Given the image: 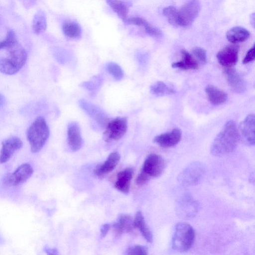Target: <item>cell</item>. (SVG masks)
<instances>
[{
  "mask_svg": "<svg viewBox=\"0 0 255 255\" xmlns=\"http://www.w3.org/2000/svg\"><path fill=\"white\" fill-rule=\"evenodd\" d=\"M109 73L117 80L120 81L124 77V72L118 64L110 62L107 66Z\"/></svg>",
  "mask_w": 255,
  "mask_h": 255,
  "instance_id": "f546056e",
  "label": "cell"
},
{
  "mask_svg": "<svg viewBox=\"0 0 255 255\" xmlns=\"http://www.w3.org/2000/svg\"><path fill=\"white\" fill-rule=\"evenodd\" d=\"M205 92L209 101L214 105L224 103L228 98L227 94L213 85H208Z\"/></svg>",
  "mask_w": 255,
  "mask_h": 255,
  "instance_id": "cb8c5ba5",
  "label": "cell"
},
{
  "mask_svg": "<svg viewBox=\"0 0 255 255\" xmlns=\"http://www.w3.org/2000/svg\"><path fill=\"white\" fill-rule=\"evenodd\" d=\"M200 8L199 0H190L179 9L173 6H167L163 9V13L171 24L186 27L196 19Z\"/></svg>",
  "mask_w": 255,
  "mask_h": 255,
  "instance_id": "7a4b0ae2",
  "label": "cell"
},
{
  "mask_svg": "<svg viewBox=\"0 0 255 255\" xmlns=\"http://www.w3.org/2000/svg\"><path fill=\"white\" fill-rule=\"evenodd\" d=\"M128 255H146L148 254V249L142 245H135L129 247L125 252Z\"/></svg>",
  "mask_w": 255,
  "mask_h": 255,
  "instance_id": "1f68e13d",
  "label": "cell"
},
{
  "mask_svg": "<svg viewBox=\"0 0 255 255\" xmlns=\"http://www.w3.org/2000/svg\"><path fill=\"white\" fill-rule=\"evenodd\" d=\"M165 167V163L163 158L159 155L152 153L145 159L140 172L150 180L151 178H156L161 175Z\"/></svg>",
  "mask_w": 255,
  "mask_h": 255,
  "instance_id": "9c48e42d",
  "label": "cell"
},
{
  "mask_svg": "<svg viewBox=\"0 0 255 255\" xmlns=\"http://www.w3.org/2000/svg\"><path fill=\"white\" fill-rule=\"evenodd\" d=\"M199 210V204L192 197L185 195L180 199L176 206V212L179 217L189 219L193 218Z\"/></svg>",
  "mask_w": 255,
  "mask_h": 255,
  "instance_id": "30bf717a",
  "label": "cell"
},
{
  "mask_svg": "<svg viewBox=\"0 0 255 255\" xmlns=\"http://www.w3.org/2000/svg\"><path fill=\"white\" fill-rule=\"evenodd\" d=\"M4 103V98L2 95L0 94V107L2 106Z\"/></svg>",
  "mask_w": 255,
  "mask_h": 255,
  "instance_id": "8d00e7d4",
  "label": "cell"
},
{
  "mask_svg": "<svg viewBox=\"0 0 255 255\" xmlns=\"http://www.w3.org/2000/svg\"><path fill=\"white\" fill-rule=\"evenodd\" d=\"M182 132L178 128L156 136L153 142L163 147H170L176 145L181 140Z\"/></svg>",
  "mask_w": 255,
  "mask_h": 255,
  "instance_id": "9a60e30c",
  "label": "cell"
},
{
  "mask_svg": "<svg viewBox=\"0 0 255 255\" xmlns=\"http://www.w3.org/2000/svg\"><path fill=\"white\" fill-rule=\"evenodd\" d=\"M79 104L87 115L100 125L106 126L108 123V117L99 107L83 99L79 101Z\"/></svg>",
  "mask_w": 255,
  "mask_h": 255,
  "instance_id": "4fadbf2b",
  "label": "cell"
},
{
  "mask_svg": "<svg viewBox=\"0 0 255 255\" xmlns=\"http://www.w3.org/2000/svg\"><path fill=\"white\" fill-rule=\"evenodd\" d=\"M134 228L139 230L140 233L146 241L152 243L153 236L151 231L145 223L144 218L142 212L140 211L137 212L133 220Z\"/></svg>",
  "mask_w": 255,
  "mask_h": 255,
  "instance_id": "d4e9b609",
  "label": "cell"
},
{
  "mask_svg": "<svg viewBox=\"0 0 255 255\" xmlns=\"http://www.w3.org/2000/svg\"><path fill=\"white\" fill-rule=\"evenodd\" d=\"M130 25L142 26L149 35L158 37L162 35V32L158 28L151 25L145 19L140 17L128 18L125 22Z\"/></svg>",
  "mask_w": 255,
  "mask_h": 255,
  "instance_id": "44dd1931",
  "label": "cell"
},
{
  "mask_svg": "<svg viewBox=\"0 0 255 255\" xmlns=\"http://www.w3.org/2000/svg\"><path fill=\"white\" fill-rule=\"evenodd\" d=\"M23 143L20 139L17 137H11L2 142L0 152V163L8 161L13 153L20 149Z\"/></svg>",
  "mask_w": 255,
  "mask_h": 255,
  "instance_id": "5bb4252c",
  "label": "cell"
},
{
  "mask_svg": "<svg viewBox=\"0 0 255 255\" xmlns=\"http://www.w3.org/2000/svg\"><path fill=\"white\" fill-rule=\"evenodd\" d=\"M120 158L121 156L118 152H112L102 164L99 165L95 169V174L97 176H101L110 173L118 164Z\"/></svg>",
  "mask_w": 255,
  "mask_h": 255,
  "instance_id": "d6986e66",
  "label": "cell"
},
{
  "mask_svg": "<svg viewBox=\"0 0 255 255\" xmlns=\"http://www.w3.org/2000/svg\"><path fill=\"white\" fill-rule=\"evenodd\" d=\"M224 73L229 86L234 92L242 93L245 91V82L235 69L231 67L226 68Z\"/></svg>",
  "mask_w": 255,
  "mask_h": 255,
  "instance_id": "2e32d148",
  "label": "cell"
},
{
  "mask_svg": "<svg viewBox=\"0 0 255 255\" xmlns=\"http://www.w3.org/2000/svg\"><path fill=\"white\" fill-rule=\"evenodd\" d=\"M250 36L249 30L241 26H235L226 33V38L232 43L236 44L247 40Z\"/></svg>",
  "mask_w": 255,
  "mask_h": 255,
  "instance_id": "603a6c76",
  "label": "cell"
},
{
  "mask_svg": "<svg viewBox=\"0 0 255 255\" xmlns=\"http://www.w3.org/2000/svg\"><path fill=\"white\" fill-rule=\"evenodd\" d=\"M128 120L126 117H118L110 121L106 125L104 137L106 141L118 140L126 133Z\"/></svg>",
  "mask_w": 255,
  "mask_h": 255,
  "instance_id": "ba28073f",
  "label": "cell"
},
{
  "mask_svg": "<svg viewBox=\"0 0 255 255\" xmlns=\"http://www.w3.org/2000/svg\"><path fill=\"white\" fill-rule=\"evenodd\" d=\"M46 252H47L48 254H56V251L55 249H51L49 248L46 249Z\"/></svg>",
  "mask_w": 255,
  "mask_h": 255,
  "instance_id": "d590c367",
  "label": "cell"
},
{
  "mask_svg": "<svg viewBox=\"0 0 255 255\" xmlns=\"http://www.w3.org/2000/svg\"><path fill=\"white\" fill-rule=\"evenodd\" d=\"M239 129L232 121L226 122L214 139L210 148L212 155L222 156L233 152L240 140Z\"/></svg>",
  "mask_w": 255,
  "mask_h": 255,
  "instance_id": "6da1fadb",
  "label": "cell"
},
{
  "mask_svg": "<svg viewBox=\"0 0 255 255\" xmlns=\"http://www.w3.org/2000/svg\"><path fill=\"white\" fill-rule=\"evenodd\" d=\"M33 169L29 163L19 166L13 172L5 175L2 180L3 185L6 187L17 186L27 180L32 175Z\"/></svg>",
  "mask_w": 255,
  "mask_h": 255,
  "instance_id": "52a82bcc",
  "label": "cell"
},
{
  "mask_svg": "<svg viewBox=\"0 0 255 255\" xmlns=\"http://www.w3.org/2000/svg\"><path fill=\"white\" fill-rule=\"evenodd\" d=\"M193 53L195 56L202 63H205L207 62V55L206 51L199 47H194L193 49Z\"/></svg>",
  "mask_w": 255,
  "mask_h": 255,
  "instance_id": "d6a6232c",
  "label": "cell"
},
{
  "mask_svg": "<svg viewBox=\"0 0 255 255\" xmlns=\"http://www.w3.org/2000/svg\"><path fill=\"white\" fill-rule=\"evenodd\" d=\"M67 142L73 151L79 150L82 145V138L79 126L76 122L71 123L67 129Z\"/></svg>",
  "mask_w": 255,
  "mask_h": 255,
  "instance_id": "e0dca14e",
  "label": "cell"
},
{
  "mask_svg": "<svg viewBox=\"0 0 255 255\" xmlns=\"http://www.w3.org/2000/svg\"><path fill=\"white\" fill-rule=\"evenodd\" d=\"M47 27V20L44 12L41 10L37 11L34 15L32 23V29L35 34L44 32Z\"/></svg>",
  "mask_w": 255,
  "mask_h": 255,
  "instance_id": "4316f807",
  "label": "cell"
},
{
  "mask_svg": "<svg viewBox=\"0 0 255 255\" xmlns=\"http://www.w3.org/2000/svg\"><path fill=\"white\" fill-rule=\"evenodd\" d=\"M7 50L8 56L0 59V72L6 75H13L18 72L25 63L27 53L18 42Z\"/></svg>",
  "mask_w": 255,
  "mask_h": 255,
  "instance_id": "3957f363",
  "label": "cell"
},
{
  "mask_svg": "<svg viewBox=\"0 0 255 255\" xmlns=\"http://www.w3.org/2000/svg\"><path fill=\"white\" fill-rule=\"evenodd\" d=\"M107 3L124 22L128 18V6L123 0H106Z\"/></svg>",
  "mask_w": 255,
  "mask_h": 255,
  "instance_id": "484cf974",
  "label": "cell"
},
{
  "mask_svg": "<svg viewBox=\"0 0 255 255\" xmlns=\"http://www.w3.org/2000/svg\"><path fill=\"white\" fill-rule=\"evenodd\" d=\"M240 139L247 145L252 146L255 144V116L250 114L240 125Z\"/></svg>",
  "mask_w": 255,
  "mask_h": 255,
  "instance_id": "8fae6325",
  "label": "cell"
},
{
  "mask_svg": "<svg viewBox=\"0 0 255 255\" xmlns=\"http://www.w3.org/2000/svg\"><path fill=\"white\" fill-rule=\"evenodd\" d=\"M255 46L251 47L247 52L243 60V64H246L252 62L255 59Z\"/></svg>",
  "mask_w": 255,
  "mask_h": 255,
  "instance_id": "836d02e7",
  "label": "cell"
},
{
  "mask_svg": "<svg viewBox=\"0 0 255 255\" xmlns=\"http://www.w3.org/2000/svg\"><path fill=\"white\" fill-rule=\"evenodd\" d=\"M62 31L66 36L73 39L78 38L81 34L80 25L73 21L64 23L62 25Z\"/></svg>",
  "mask_w": 255,
  "mask_h": 255,
  "instance_id": "83f0119b",
  "label": "cell"
},
{
  "mask_svg": "<svg viewBox=\"0 0 255 255\" xmlns=\"http://www.w3.org/2000/svg\"><path fill=\"white\" fill-rule=\"evenodd\" d=\"M151 93L156 96H163L174 93V89L162 81H158L150 87Z\"/></svg>",
  "mask_w": 255,
  "mask_h": 255,
  "instance_id": "f1b7e54d",
  "label": "cell"
},
{
  "mask_svg": "<svg viewBox=\"0 0 255 255\" xmlns=\"http://www.w3.org/2000/svg\"><path fill=\"white\" fill-rule=\"evenodd\" d=\"M113 228L117 235L131 232L134 228L133 220L128 215H120L113 224Z\"/></svg>",
  "mask_w": 255,
  "mask_h": 255,
  "instance_id": "ffe728a7",
  "label": "cell"
},
{
  "mask_svg": "<svg viewBox=\"0 0 255 255\" xmlns=\"http://www.w3.org/2000/svg\"><path fill=\"white\" fill-rule=\"evenodd\" d=\"M239 47L235 45L225 46L217 54L219 63L226 68H230L236 64L239 57Z\"/></svg>",
  "mask_w": 255,
  "mask_h": 255,
  "instance_id": "7c38bea8",
  "label": "cell"
},
{
  "mask_svg": "<svg viewBox=\"0 0 255 255\" xmlns=\"http://www.w3.org/2000/svg\"><path fill=\"white\" fill-rule=\"evenodd\" d=\"M181 60L174 62L172 67L182 70H195L198 68V64L193 56L186 50L182 49L181 52Z\"/></svg>",
  "mask_w": 255,
  "mask_h": 255,
  "instance_id": "7402d4cb",
  "label": "cell"
},
{
  "mask_svg": "<svg viewBox=\"0 0 255 255\" xmlns=\"http://www.w3.org/2000/svg\"><path fill=\"white\" fill-rule=\"evenodd\" d=\"M205 172L204 164L200 162L195 161L189 164L179 174L178 181L184 186H193L200 182Z\"/></svg>",
  "mask_w": 255,
  "mask_h": 255,
  "instance_id": "8992f818",
  "label": "cell"
},
{
  "mask_svg": "<svg viewBox=\"0 0 255 255\" xmlns=\"http://www.w3.org/2000/svg\"><path fill=\"white\" fill-rule=\"evenodd\" d=\"M17 40L14 32L12 30L7 31L5 38L0 41V50L8 49L17 43Z\"/></svg>",
  "mask_w": 255,
  "mask_h": 255,
  "instance_id": "4dcf8cb0",
  "label": "cell"
},
{
  "mask_svg": "<svg viewBox=\"0 0 255 255\" xmlns=\"http://www.w3.org/2000/svg\"><path fill=\"white\" fill-rule=\"evenodd\" d=\"M49 135V130L45 119L38 117L27 131V139L32 153L39 152L43 147Z\"/></svg>",
  "mask_w": 255,
  "mask_h": 255,
  "instance_id": "277c9868",
  "label": "cell"
},
{
  "mask_svg": "<svg viewBox=\"0 0 255 255\" xmlns=\"http://www.w3.org/2000/svg\"><path fill=\"white\" fill-rule=\"evenodd\" d=\"M110 229V225L109 224H104L101 228V235L102 237H105Z\"/></svg>",
  "mask_w": 255,
  "mask_h": 255,
  "instance_id": "e575fe53",
  "label": "cell"
},
{
  "mask_svg": "<svg viewBox=\"0 0 255 255\" xmlns=\"http://www.w3.org/2000/svg\"><path fill=\"white\" fill-rule=\"evenodd\" d=\"M195 240V232L192 227L186 223L177 224L172 239L173 249L179 252L188 251Z\"/></svg>",
  "mask_w": 255,
  "mask_h": 255,
  "instance_id": "5b68a950",
  "label": "cell"
},
{
  "mask_svg": "<svg viewBox=\"0 0 255 255\" xmlns=\"http://www.w3.org/2000/svg\"><path fill=\"white\" fill-rule=\"evenodd\" d=\"M133 173L131 168H127L119 172L115 184V188L124 194H128L130 189Z\"/></svg>",
  "mask_w": 255,
  "mask_h": 255,
  "instance_id": "ac0fdd59",
  "label": "cell"
}]
</instances>
